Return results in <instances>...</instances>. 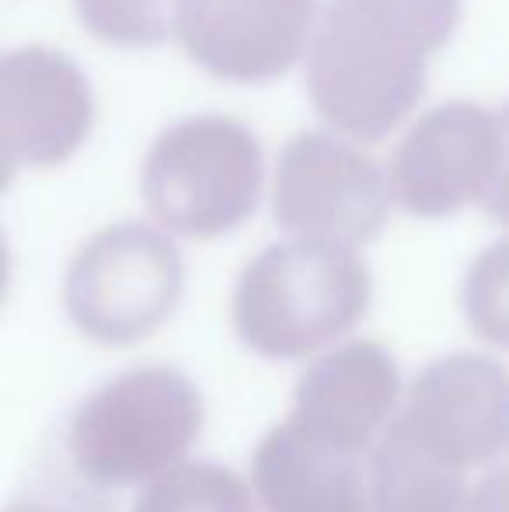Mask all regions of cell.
I'll list each match as a JSON object with an SVG mask.
<instances>
[{
	"mask_svg": "<svg viewBox=\"0 0 509 512\" xmlns=\"http://www.w3.org/2000/svg\"><path fill=\"white\" fill-rule=\"evenodd\" d=\"M461 25V0H332L307 46V95L318 115L377 143L419 105L429 56Z\"/></svg>",
	"mask_w": 509,
	"mask_h": 512,
	"instance_id": "6da1fadb",
	"label": "cell"
},
{
	"mask_svg": "<svg viewBox=\"0 0 509 512\" xmlns=\"http://www.w3.org/2000/svg\"><path fill=\"white\" fill-rule=\"evenodd\" d=\"M374 279L356 248L293 237L252 258L234 286V331L262 359H300L370 310Z\"/></svg>",
	"mask_w": 509,
	"mask_h": 512,
	"instance_id": "7a4b0ae2",
	"label": "cell"
},
{
	"mask_svg": "<svg viewBox=\"0 0 509 512\" xmlns=\"http://www.w3.org/2000/svg\"><path fill=\"white\" fill-rule=\"evenodd\" d=\"M203 432V394L171 366H136L77 405L67 425L74 471L98 488L154 481Z\"/></svg>",
	"mask_w": 509,
	"mask_h": 512,
	"instance_id": "3957f363",
	"label": "cell"
},
{
	"mask_svg": "<svg viewBox=\"0 0 509 512\" xmlns=\"http://www.w3.org/2000/svg\"><path fill=\"white\" fill-rule=\"evenodd\" d=\"M143 199L171 234H231L262 199V147L227 115H192L168 126L143 161Z\"/></svg>",
	"mask_w": 509,
	"mask_h": 512,
	"instance_id": "277c9868",
	"label": "cell"
},
{
	"mask_svg": "<svg viewBox=\"0 0 509 512\" xmlns=\"http://www.w3.org/2000/svg\"><path fill=\"white\" fill-rule=\"evenodd\" d=\"M182 290L185 262L175 241L147 223H116L74 255L63 307L91 342L133 345L175 314Z\"/></svg>",
	"mask_w": 509,
	"mask_h": 512,
	"instance_id": "5b68a950",
	"label": "cell"
},
{
	"mask_svg": "<svg viewBox=\"0 0 509 512\" xmlns=\"http://www.w3.org/2000/svg\"><path fill=\"white\" fill-rule=\"evenodd\" d=\"M394 203L391 178L374 157L332 133H297L279 154L272 213L293 237L367 244Z\"/></svg>",
	"mask_w": 509,
	"mask_h": 512,
	"instance_id": "8992f818",
	"label": "cell"
},
{
	"mask_svg": "<svg viewBox=\"0 0 509 512\" xmlns=\"http://www.w3.org/2000/svg\"><path fill=\"white\" fill-rule=\"evenodd\" d=\"M499 112L450 102L426 112L398 143L391 161L394 203L422 220L454 216L482 203L496 178Z\"/></svg>",
	"mask_w": 509,
	"mask_h": 512,
	"instance_id": "52a82bcc",
	"label": "cell"
},
{
	"mask_svg": "<svg viewBox=\"0 0 509 512\" xmlns=\"http://www.w3.org/2000/svg\"><path fill=\"white\" fill-rule=\"evenodd\" d=\"M91 126V84L67 53L25 46L0 60V157L7 175L70 161Z\"/></svg>",
	"mask_w": 509,
	"mask_h": 512,
	"instance_id": "ba28073f",
	"label": "cell"
},
{
	"mask_svg": "<svg viewBox=\"0 0 509 512\" xmlns=\"http://www.w3.org/2000/svg\"><path fill=\"white\" fill-rule=\"evenodd\" d=\"M401 415L447 464H492L509 446V370L478 352L440 356L412 380Z\"/></svg>",
	"mask_w": 509,
	"mask_h": 512,
	"instance_id": "9c48e42d",
	"label": "cell"
},
{
	"mask_svg": "<svg viewBox=\"0 0 509 512\" xmlns=\"http://www.w3.org/2000/svg\"><path fill=\"white\" fill-rule=\"evenodd\" d=\"M318 28V0H185L178 39L217 81L265 84L300 60Z\"/></svg>",
	"mask_w": 509,
	"mask_h": 512,
	"instance_id": "30bf717a",
	"label": "cell"
},
{
	"mask_svg": "<svg viewBox=\"0 0 509 512\" xmlns=\"http://www.w3.org/2000/svg\"><path fill=\"white\" fill-rule=\"evenodd\" d=\"M401 394V370L381 342H346L318 356L297 380L290 418L314 436L370 457L391 425Z\"/></svg>",
	"mask_w": 509,
	"mask_h": 512,
	"instance_id": "8fae6325",
	"label": "cell"
},
{
	"mask_svg": "<svg viewBox=\"0 0 509 512\" xmlns=\"http://www.w3.org/2000/svg\"><path fill=\"white\" fill-rule=\"evenodd\" d=\"M252 488L265 512H374L360 453L314 436L293 418L272 425L255 446Z\"/></svg>",
	"mask_w": 509,
	"mask_h": 512,
	"instance_id": "7c38bea8",
	"label": "cell"
},
{
	"mask_svg": "<svg viewBox=\"0 0 509 512\" xmlns=\"http://www.w3.org/2000/svg\"><path fill=\"white\" fill-rule=\"evenodd\" d=\"M374 512H461L468 481L461 467L436 457L405 415H394L367 457Z\"/></svg>",
	"mask_w": 509,
	"mask_h": 512,
	"instance_id": "4fadbf2b",
	"label": "cell"
},
{
	"mask_svg": "<svg viewBox=\"0 0 509 512\" xmlns=\"http://www.w3.org/2000/svg\"><path fill=\"white\" fill-rule=\"evenodd\" d=\"M258 495L234 471L213 460L175 464L147 481L129 512H258Z\"/></svg>",
	"mask_w": 509,
	"mask_h": 512,
	"instance_id": "5bb4252c",
	"label": "cell"
},
{
	"mask_svg": "<svg viewBox=\"0 0 509 512\" xmlns=\"http://www.w3.org/2000/svg\"><path fill=\"white\" fill-rule=\"evenodd\" d=\"M182 4L185 0H74V11L98 42L147 49L178 35Z\"/></svg>",
	"mask_w": 509,
	"mask_h": 512,
	"instance_id": "9a60e30c",
	"label": "cell"
},
{
	"mask_svg": "<svg viewBox=\"0 0 509 512\" xmlns=\"http://www.w3.org/2000/svg\"><path fill=\"white\" fill-rule=\"evenodd\" d=\"M468 328L489 345L509 349V237L496 241L468 265L461 286Z\"/></svg>",
	"mask_w": 509,
	"mask_h": 512,
	"instance_id": "2e32d148",
	"label": "cell"
},
{
	"mask_svg": "<svg viewBox=\"0 0 509 512\" xmlns=\"http://www.w3.org/2000/svg\"><path fill=\"white\" fill-rule=\"evenodd\" d=\"M482 209L496 223L509 227V102L499 108V161H496V178H492L489 192L482 199Z\"/></svg>",
	"mask_w": 509,
	"mask_h": 512,
	"instance_id": "e0dca14e",
	"label": "cell"
},
{
	"mask_svg": "<svg viewBox=\"0 0 509 512\" xmlns=\"http://www.w3.org/2000/svg\"><path fill=\"white\" fill-rule=\"evenodd\" d=\"M461 512H509V471H492L468 492Z\"/></svg>",
	"mask_w": 509,
	"mask_h": 512,
	"instance_id": "ac0fdd59",
	"label": "cell"
},
{
	"mask_svg": "<svg viewBox=\"0 0 509 512\" xmlns=\"http://www.w3.org/2000/svg\"><path fill=\"white\" fill-rule=\"evenodd\" d=\"M7 512H105L77 499H18Z\"/></svg>",
	"mask_w": 509,
	"mask_h": 512,
	"instance_id": "d6986e66",
	"label": "cell"
},
{
	"mask_svg": "<svg viewBox=\"0 0 509 512\" xmlns=\"http://www.w3.org/2000/svg\"><path fill=\"white\" fill-rule=\"evenodd\" d=\"M506 471H509V467H506Z\"/></svg>",
	"mask_w": 509,
	"mask_h": 512,
	"instance_id": "ffe728a7",
	"label": "cell"
}]
</instances>
